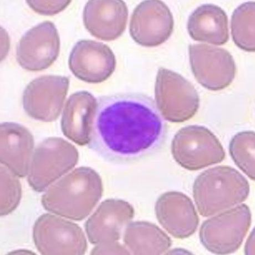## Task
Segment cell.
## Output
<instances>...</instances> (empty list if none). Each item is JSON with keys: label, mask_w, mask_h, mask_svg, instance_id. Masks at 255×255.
<instances>
[{"label": "cell", "mask_w": 255, "mask_h": 255, "mask_svg": "<svg viewBox=\"0 0 255 255\" xmlns=\"http://www.w3.org/2000/svg\"><path fill=\"white\" fill-rule=\"evenodd\" d=\"M166 124L151 98L116 94L100 97L88 147L109 162L124 163L155 148Z\"/></svg>", "instance_id": "obj_1"}, {"label": "cell", "mask_w": 255, "mask_h": 255, "mask_svg": "<svg viewBox=\"0 0 255 255\" xmlns=\"http://www.w3.org/2000/svg\"><path fill=\"white\" fill-rule=\"evenodd\" d=\"M103 192L100 175L90 167L82 166L51 185L42 195L41 203L49 212L82 221L92 212Z\"/></svg>", "instance_id": "obj_2"}, {"label": "cell", "mask_w": 255, "mask_h": 255, "mask_svg": "<svg viewBox=\"0 0 255 255\" xmlns=\"http://www.w3.org/2000/svg\"><path fill=\"white\" fill-rule=\"evenodd\" d=\"M193 197L200 214L209 217L245 202L250 193L248 180L229 166H218L195 179Z\"/></svg>", "instance_id": "obj_3"}, {"label": "cell", "mask_w": 255, "mask_h": 255, "mask_svg": "<svg viewBox=\"0 0 255 255\" xmlns=\"http://www.w3.org/2000/svg\"><path fill=\"white\" fill-rule=\"evenodd\" d=\"M79 153L69 142L50 137L39 144L34 152L28 183L33 190L42 193L77 164Z\"/></svg>", "instance_id": "obj_4"}, {"label": "cell", "mask_w": 255, "mask_h": 255, "mask_svg": "<svg viewBox=\"0 0 255 255\" xmlns=\"http://www.w3.org/2000/svg\"><path fill=\"white\" fill-rule=\"evenodd\" d=\"M174 159L183 168L200 170L218 164L225 158V152L217 137L207 128L189 126L176 133L171 143Z\"/></svg>", "instance_id": "obj_5"}, {"label": "cell", "mask_w": 255, "mask_h": 255, "mask_svg": "<svg viewBox=\"0 0 255 255\" xmlns=\"http://www.w3.org/2000/svg\"><path fill=\"white\" fill-rule=\"evenodd\" d=\"M251 224L248 206L238 205L206 220L200 229V242L210 253H234L241 247Z\"/></svg>", "instance_id": "obj_6"}, {"label": "cell", "mask_w": 255, "mask_h": 255, "mask_svg": "<svg viewBox=\"0 0 255 255\" xmlns=\"http://www.w3.org/2000/svg\"><path fill=\"white\" fill-rule=\"evenodd\" d=\"M156 105L164 119L181 123L193 118L200 105L198 93L187 80L174 71L160 68L157 73Z\"/></svg>", "instance_id": "obj_7"}, {"label": "cell", "mask_w": 255, "mask_h": 255, "mask_svg": "<svg viewBox=\"0 0 255 255\" xmlns=\"http://www.w3.org/2000/svg\"><path fill=\"white\" fill-rule=\"evenodd\" d=\"M33 239L44 255H82L88 248L85 235L77 224L51 214H44L36 221Z\"/></svg>", "instance_id": "obj_8"}, {"label": "cell", "mask_w": 255, "mask_h": 255, "mask_svg": "<svg viewBox=\"0 0 255 255\" xmlns=\"http://www.w3.org/2000/svg\"><path fill=\"white\" fill-rule=\"evenodd\" d=\"M189 53L191 70L201 85L217 91L231 85L237 67L229 51L207 44H195L189 45Z\"/></svg>", "instance_id": "obj_9"}, {"label": "cell", "mask_w": 255, "mask_h": 255, "mask_svg": "<svg viewBox=\"0 0 255 255\" xmlns=\"http://www.w3.org/2000/svg\"><path fill=\"white\" fill-rule=\"evenodd\" d=\"M70 86L65 76L47 75L33 80L23 93L24 111L32 119L55 121L60 116Z\"/></svg>", "instance_id": "obj_10"}, {"label": "cell", "mask_w": 255, "mask_h": 255, "mask_svg": "<svg viewBox=\"0 0 255 255\" xmlns=\"http://www.w3.org/2000/svg\"><path fill=\"white\" fill-rule=\"evenodd\" d=\"M60 51V38L53 23L46 21L28 30L19 41L16 59L23 69L32 72L47 69Z\"/></svg>", "instance_id": "obj_11"}, {"label": "cell", "mask_w": 255, "mask_h": 255, "mask_svg": "<svg viewBox=\"0 0 255 255\" xmlns=\"http://www.w3.org/2000/svg\"><path fill=\"white\" fill-rule=\"evenodd\" d=\"M174 24L172 13L164 2L147 0L134 9L130 18V35L142 46H158L168 40Z\"/></svg>", "instance_id": "obj_12"}, {"label": "cell", "mask_w": 255, "mask_h": 255, "mask_svg": "<svg viewBox=\"0 0 255 255\" xmlns=\"http://www.w3.org/2000/svg\"><path fill=\"white\" fill-rule=\"evenodd\" d=\"M116 59L105 44L92 40H81L72 48L68 65L78 79L89 83L106 81L115 72Z\"/></svg>", "instance_id": "obj_13"}, {"label": "cell", "mask_w": 255, "mask_h": 255, "mask_svg": "<svg viewBox=\"0 0 255 255\" xmlns=\"http://www.w3.org/2000/svg\"><path fill=\"white\" fill-rule=\"evenodd\" d=\"M134 213L133 207L125 200L104 201L85 223L90 242L96 245L119 241Z\"/></svg>", "instance_id": "obj_14"}, {"label": "cell", "mask_w": 255, "mask_h": 255, "mask_svg": "<svg viewBox=\"0 0 255 255\" xmlns=\"http://www.w3.org/2000/svg\"><path fill=\"white\" fill-rule=\"evenodd\" d=\"M156 218L161 226L176 239L190 237L197 230L199 218L192 201L178 191L160 196L155 206Z\"/></svg>", "instance_id": "obj_15"}, {"label": "cell", "mask_w": 255, "mask_h": 255, "mask_svg": "<svg viewBox=\"0 0 255 255\" xmlns=\"http://www.w3.org/2000/svg\"><path fill=\"white\" fill-rule=\"evenodd\" d=\"M128 9L122 0L88 1L83 11V22L91 35L100 40L114 41L127 26Z\"/></svg>", "instance_id": "obj_16"}, {"label": "cell", "mask_w": 255, "mask_h": 255, "mask_svg": "<svg viewBox=\"0 0 255 255\" xmlns=\"http://www.w3.org/2000/svg\"><path fill=\"white\" fill-rule=\"evenodd\" d=\"M1 164L6 166L19 178L29 173L35 145L31 132L16 123L4 122L0 126Z\"/></svg>", "instance_id": "obj_17"}, {"label": "cell", "mask_w": 255, "mask_h": 255, "mask_svg": "<svg viewBox=\"0 0 255 255\" xmlns=\"http://www.w3.org/2000/svg\"><path fill=\"white\" fill-rule=\"evenodd\" d=\"M96 106L97 100L89 92H77L69 97L61 120L62 131L68 139L81 146L89 143Z\"/></svg>", "instance_id": "obj_18"}, {"label": "cell", "mask_w": 255, "mask_h": 255, "mask_svg": "<svg viewBox=\"0 0 255 255\" xmlns=\"http://www.w3.org/2000/svg\"><path fill=\"white\" fill-rule=\"evenodd\" d=\"M187 28L195 41L221 46L229 39L227 14L214 4H202L196 9L189 17Z\"/></svg>", "instance_id": "obj_19"}, {"label": "cell", "mask_w": 255, "mask_h": 255, "mask_svg": "<svg viewBox=\"0 0 255 255\" xmlns=\"http://www.w3.org/2000/svg\"><path fill=\"white\" fill-rule=\"evenodd\" d=\"M126 247L137 255H158L165 253L172 241L155 224L143 221L129 223L124 232Z\"/></svg>", "instance_id": "obj_20"}, {"label": "cell", "mask_w": 255, "mask_h": 255, "mask_svg": "<svg viewBox=\"0 0 255 255\" xmlns=\"http://www.w3.org/2000/svg\"><path fill=\"white\" fill-rule=\"evenodd\" d=\"M255 3H244L235 9L231 21L232 35L236 45L247 52H254Z\"/></svg>", "instance_id": "obj_21"}, {"label": "cell", "mask_w": 255, "mask_h": 255, "mask_svg": "<svg viewBox=\"0 0 255 255\" xmlns=\"http://www.w3.org/2000/svg\"><path fill=\"white\" fill-rule=\"evenodd\" d=\"M255 134L253 131L240 132L230 141L229 151L238 167L253 180L255 179Z\"/></svg>", "instance_id": "obj_22"}, {"label": "cell", "mask_w": 255, "mask_h": 255, "mask_svg": "<svg viewBox=\"0 0 255 255\" xmlns=\"http://www.w3.org/2000/svg\"><path fill=\"white\" fill-rule=\"evenodd\" d=\"M18 176L5 166H1V211L4 217L18 207L22 197L21 184Z\"/></svg>", "instance_id": "obj_23"}, {"label": "cell", "mask_w": 255, "mask_h": 255, "mask_svg": "<svg viewBox=\"0 0 255 255\" xmlns=\"http://www.w3.org/2000/svg\"><path fill=\"white\" fill-rule=\"evenodd\" d=\"M71 1H27L33 11L43 15H54L65 9Z\"/></svg>", "instance_id": "obj_24"}, {"label": "cell", "mask_w": 255, "mask_h": 255, "mask_svg": "<svg viewBox=\"0 0 255 255\" xmlns=\"http://www.w3.org/2000/svg\"><path fill=\"white\" fill-rule=\"evenodd\" d=\"M92 255H130L128 249L118 242L96 245Z\"/></svg>", "instance_id": "obj_25"}, {"label": "cell", "mask_w": 255, "mask_h": 255, "mask_svg": "<svg viewBox=\"0 0 255 255\" xmlns=\"http://www.w3.org/2000/svg\"><path fill=\"white\" fill-rule=\"evenodd\" d=\"M245 254L255 255V230L250 234L245 246Z\"/></svg>", "instance_id": "obj_26"}]
</instances>
